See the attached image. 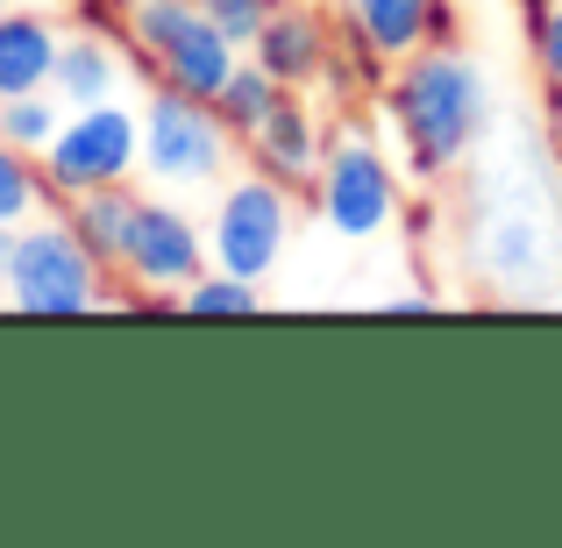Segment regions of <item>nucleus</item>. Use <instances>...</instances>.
Wrapping results in <instances>:
<instances>
[{"label":"nucleus","mask_w":562,"mask_h":548,"mask_svg":"<svg viewBox=\"0 0 562 548\" xmlns=\"http://www.w3.org/2000/svg\"><path fill=\"white\" fill-rule=\"evenodd\" d=\"M384 122L398 136L406 171L435 186L449 171H463V157L492 128V79L456 43H420L413 57H398L384 71Z\"/></svg>","instance_id":"nucleus-1"},{"label":"nucleus","mask_w":562,"mask_h":548,"mask_svg":"<svg viewBox=\"0 0 562 548\" xmlns=\"http://www.w3.org/2000/svg\"><path fill=\"white\" fill-rule=\"evenodd\" d=\"M108 264L71 235L65 214H36L14 228L8 257V306L29 321H79L93 306H108Z\"/></svg>","instance_id":"nucleus-2"},{"label":"nucleus","mask_w":562,"mask_h":548,"mask_svg":"<svg viewBox=\"0 0 562 548\" xmlns=\"http://www.w3.org/2000/svg\"><path fill=\"white\" fill-rule=\"evenodd\" d=\"M128 51L157 86L214 100L228 86V71L243 65V43L200 8V0H136L128 8Z\"/></svg>","instance_id":"nucleus-3"},{"label":"nucleus","mask_w":562,"mask_h":548,"mask_svg":"<svg viewBox=\"0 0 562 548\" xmlns=\"http://www.w3.org/2000/svg\"><path fill=\"white\" fill-rule=\"evenodd\" d=\"M235 165V128L221 122L214 100L157 86L143 100V179L157 192H214Z\"/></svg>","instance_id":"nucleus-4"},{"label":"nucleus","mask_w":562,"mask_h":548,"mask_svg":"<svg viewBox=\"0 0 562 548\" xmlns=\"http://www.w3.org/2000/svg\"><path fill=\"white\" fill-rule=\"evenodd\" d=\"M292 243V186L243 171V179L214 186V214H206V264L235 278H271Z\"/></svg>","instance_id":"nucleus-5"},{"label":"nucleus","mask_w":562,"mask_h":548,"mask_svg":"<svg viewBox=\"0 0 562 548\" xmlns=\"http://www.w3.org/2000/svg\"><path fill=\"white\" fill-rule=\"evenodd\" d=\"M43 179L57 200L93 186H128L143 171V114L122 100H100V108H65V128L50 136V150L36 157Z\"/></svg>","instance_id":"nucleus-6"},{"label":"nucleus","mask_w":562,"mask_h":548,"mask_svg":"<svg viewBox=\"0 0 562 548\" xmlns=\"http://www.w3.org/2000/svg\"><path fill=\"white\" fill-rule=\"evenodd\" d=\"M314 200H321V221H328L342 243H378L398 221V165L384 157L378 136L342 128V136L328 143V157H321Z\"/></svg>","instance_id":"nucleus-7"},{"label":"nucleus","mask_w":562,"mask_h":548,"mask_svg":"<svg viewBox=\"0 0 562 548\" xmlns=\"http://www.w3.org/2000/svg\"><path fill=\"white\" fill-rule=\"evenodd\" d=\"M122 286H136L143 300H171L192 278L206 271V221H192L171 192H136V214H128V243H122Z\"/></svg>","instance_id":"nucleus-8"},{"label":"nucleus","mask_w":562,"mask_h":548,"mask_svg":"<svg viewBox=\"0 0 562 548\" xmlns=\"http://www.w3.org/2000/svg\"><path fill=\"white\" fill-rule=\"evenodd\" d=\"M249 57H257L278 86L306 93V86L328 71V57H335V29L321 22V8H306V0H278L271 22L249 36Z\"/></svg>","instance_id":"nucleus-9"},{"label":"nucleus","mask_w":562,"mask_h":548,"mask_svg":"<svg viewBox=\"0 0 562 548\" xmlns=\"http://www.w3.org/2000/svg\"><path fill=\"white\" fill-rule=\"evenodd\" d=\"M243 157H249V171H263V179H278V186L300 192V186L321 179V157H328V143H321L314 108H306L300 93H285L271 114H263L257 136H243Z\"/></svg>","instance_id":"nucleus-10"},{"label":"nucleus","mask_w":562,"mask_h":548,"mask_svg":"<svg viewBox=\"0 0 562 548\" xmlns=\"http://www.w3.org/2000/svg\"><path fill=\"white\" fill-rule=\"evenodd\" d=\"M122 79H128L122 43L100 36V29H65V51H57V71H50V93L65 100V108L122 100Z\"/></svg>","instance_id":"nucleus-11"},{"label":"nucleus","mask_w":562,"mask_h":548,"mask_svg":"<svg viewBox=\"0 0 562 548\" xmlns=\"http://www.w3.org/2000/svg\"><path fill=\"white\" fill-rule=\"evenodd\" d=\"M57 51H65V29L50 14L8 8L0 14V93H50Z\"/></svg>","instance_id":"nucleus-12"},{"label":"nucleus","mask_w":562,"mask_h":548,"mask_svg":"<svg viewBox=\"0 0 562 548\" xmlns=\"http://www.w3.org/2000/svg\"><path fill=\"white\" fill-rule=\"evenodd\" d=\"M427 22H435V0H342V29L371 43L384 65H398V57L420 51Z\"/></svg>","instance_id":"nucleus-13"},{"label":"nucleus","mask_w":562,"mask_h":548,"mask_svg":"<svg viewBox=\"0 0 562 548\" xmlns=\"http://www.w3.org/2000/svg\"><path fill=\"white\" fill-rule=\"evenodd\" d=\"M128 214H136V192L128 186H93V192H71L65 200V221L100 264H122V243H128Z\"/></svg>","instance_id":"nucleus-14"},{"label":"nucleus","mask_w":562,"mask_h":548,"mask_svg":"<svg viewBox=\"0 0 562 548\" xmlns=\"http://www.w3.org/2000/svg\"><path fill=\"white\" fill-rule=\"evenodd\" d=\"M285 93H292V86H278L271 71L257 65V57H243V65L228 71V86L214 93V108H221V122L235 128V143H243V136H257V128H263V114H271Z\"/></svg>","instance_id":"nucleus-15"},{"label":"nucleus","mask_w":562,"mask_h":548,"mask_svg":"<svg viewBox=\"0 0 562 548\" xmlns=\"http://www.w3.org/2000/svg\"><path fill=\"white\" fill-rule=\"evenodd\" d=\"M57 128H65V100L57 93H0V136H8L14 150L43 157Z\"/></svg>","instance_id":"nucleus-16"},{"label":"nucleus","mask_w":562,"mask_h":548,"mask_svg":"<svg viewBox=\"0 0 562 548\" xmlns=\"http://www.w3.org/2000/svg\"><path fill=\"white\" fill-rule=\"evenodd\" d=\"M263 306V292H257V278H235V271H214V264H206L200 278H192V286L179 292V314H192V321H221V314H257Z\"/></svg>","instance_id":"nucleus-17"},{"label":"nucleus","mask_w":562,"mask_h":548,"mask_svg":"<svg viewBox=\"0 0 562 548\" xmlns=\"http://www.w3.org/2000/svg\"><path fill=\"white\" fill-rule=\"evenodd\" d=\"M43 200H50V179H43V165L0 136V221H8V228H22V221L43 214Z\"/></svg>","instance_id":"nucleus-18"},{"label":"nucleus","mask_w":562,"mask_h":548,"mask_svg":"<svg viewBox=\"0 0 562 548\" xmlns=\"http://www.w3.org/2000/svg\"><path fill=\"white\" fill-rule=\"evenodd\" d=\"M535 22V71L541 86H562V0H549L541 14H527Z\"/></svg>","instance_id":"nucleus-19"},{"label":"nucleus","mask_w":562,"mask_h":548,"mask_svg":"<svg viewBox=\"0 0 562 548\" xmlns=\"http://www.w3.org/2000/svg\"><path fill=\"white\" fill-rule=\"evenodd\" d=\"M200 8L214 14V22H221V29H228V36L249 51V36H257V29L271 22V8H278V0H200Z\"/></svg>","instance_id":"nucleus-20"},{"label":"nucleus","mask_w":562,"mask_h":548,"mask_svg":"<svg viewBox=\"0 0 562 548\" xmlns=\"http://www.w3.org/2000/svg\"><path fill=\"white\" fill-rule=\"evenodd\" d=\"M427 43H456V8L435 0V22H427Z\"/></svg>","instance_id":"nucleus-21"},{"label":"nucleus","mask_w":562,"mask_h":548,"mask_svg":"<svg viewBox=\"0 0 562 548\" xmlns=\"http://www.w3.org/2000/svg\"><path fill=\"white\" fill-rule=\"evenodd\" d=\"M549 150H555V165H562V86H549Z\"/></svg>","instance_id":"nucleus-22"},{"label":"nucleus","mask_w":562,"mask_h":548,"mask_svg":"<svg viewBox=\"0 0 562 548\" xmlns=\"http://www.w3.org/2000/svg\"><path fill=\"white\" fill-rule=\"evenodd\" d=\"M8 257H14V228L0 221V300H8Z\"/></svg>","instance_id":"nucleus-23"},{"label":"nucleus","mask_w":562,"mask_h":548,"mask_svg":"<svg viewBox=\"0 0 562 548\" xmlns=\"http://www.w3.org/2000/svg\"><path fill=\"white\" fill-rule=\"evenodd\" d=\"M8 8H14V0H0V14H8Z\"/></svg>","instance_id":"nucleus-24"}]
</instances>
